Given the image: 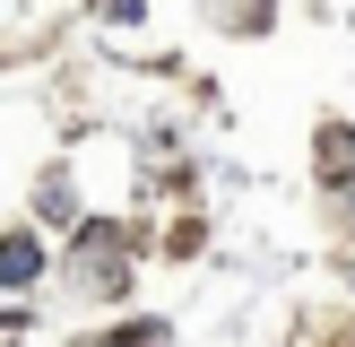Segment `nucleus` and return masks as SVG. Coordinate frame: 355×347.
<instances>
[{"mask_svg":"<svg viewBox=\"0 0 355 347\" xmlns=\"http://www.w3.org/2000/svg\"><path fill=\"white\" fill-rule=\"evenodd\" d=\"M321 165H329V174H355V130H329V139H321Z\"/></svg>","mask_w":355,"mask_h":347,"instance_id":"f03ea898","label":"nucleus"},{"mask_svg":"<svg viewBox=\"0 0 355 347\" xmlns=\"http://www.w3.org/2000/svg\"><path fill=\"white\" fill-rule=\"evenodd\" d=\"M35 269H44V243H35V235H9V243H0V287H26Z\"/></svg>","mask_w":355,"mask_h":347,"instance_id":"f257e3e1","label":"nucleus"},{"mask_svg":"<svg viewBox=\"0 0 355 347\" xmlns=\"http://www.w3.org/2000/svg\"><path fill=\"white\" fill-rule=\"evenodd\" d=\"M347 208H355V191H347Z\"/></svg>","mask_w":355,"mask_h":347,"instance_id":"7ed1b4c3","label":"nucleus"}]
</instances>
